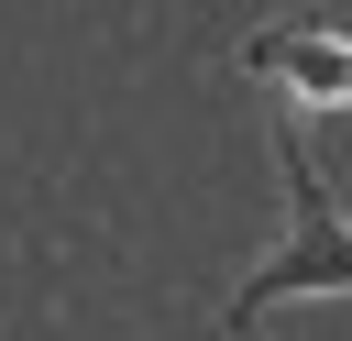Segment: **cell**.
Listing matches in <instances>:
<instances>
[{
  "mask_svg": "<svg viewBox=\"0 0 352 341\" xmlns=\"http://www.w3.org/2000/svg\"><path fill=\"white\" fill-rule=\"evenodd\" d=\"M275 154H286V198H297V231H286V253H275V264H264V275L231 297V330H242V319H264L275 297H319V286H352V220H341V198L319 187V165H308V143H297V132H286Z\"/></svg>",
  "mask_w": 352,
  "mask_h": 341,
  "instance_id": "obj_1",
  "label": "cell"
},
{
  "mask_svg": "<svg viewBox=\"0 0 352 341\" xmlns=\"http://www.w3.org/2000/svg\"><path fill=\"white\" fill-rule=\"evenodd\" d=\"M253 66H264V77H297V88H319V99H352V44H341V33H308V22H286V33H253Z\"/></svg>",
  "mask_w": 352,
  "mask_h": 341,
  "instance_id": "obj_2",
  "label": "cell"
}]
</instances>
